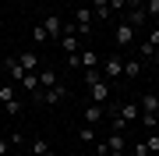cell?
Listing matches in <instances>:
<instances>
[{
	"mask_svg": "<svg viewBox=\"0 0 159 156\" xmlns=\"http://www.w3.org/2000/svg\"><path fill=\"white\" fill-rule=\"evenodd\" d=\"M32 99H35V103H50V106H57V103H64V99H67V89H64L60 82H57L53 89H39V92H35Z\"/></svg>",
	"mask_w": 159,
	"mask_h": 156,
	"instance_id": "cell-1",
	"label": "cell"
},
{
	"mask_svg": "<svg viewBox=\"0 0 159 156\" xmlns=\"http://www.w3.org/2000/svg\"><path fill=\"white\" fill-rule=\"evenodd\" d=\"M134 32H138L134 25H127L124 18H120V21H117V29H113V43H117L120 50H127L131 43H134Z\"/></svg>",
	"mask_w": 159,
	"mask_h": 156,
	"instance_id": "cell-2",
	"label": "cell"
},
{
	"mask_svg": "<svg viewBox=\"0 0 159 156\" xmlns=\"http://www.w3.org/2000/svg\"><path fill=\"white\" fill-rule=\"evenodd\" d=\"M0 110L4 114H21V103L14 99V85H0Z\"/></svg>",
	"mask_w": 159,
	"mask_h": 156,
	"instance_id": "cell-3",
	"label": "cell"
},
{
	"mask_svg": "<svg viewBox=\"0 0 159 156\" xmlns=\"http://www.w3.org/2000/svg\"><path fill=\"white\" fill-rule=\"evenodd\" d=\"M99 71H102V78H106V82H110V78H124V60H120L117 53H110V57L102 60Z\"/></svg>",
	"mask_w": 159,
	"mask_h": 156,
	"instance_id": "cell-4",
	"label": "cell"
},
{
	"mask_svg": "<svg viewBox=\"0 0 159 156\" xmlns=\"http://www.w3.org/2000/svg\"><path fill=\"white\" fill-rule=\"evenodd\" d=\"M113 114H117V117H124L127 124H134L138 117H142V106H138V103H127V99H124V103H117V106H113Z\"/></svg>",
	"mask_w": 159,
	"mask_h": 156,
	"instance_id": "cell-5",
	"label": "cell"
},
{
	"mask_svg": "<svg viewBox=\"0 0 159 156\" xmlns=\"http://www.w3.org/2000/svg\"><path fill=\"white\" fill-rule=\"evenodd\" d=\"M43 29H46L50 39H60V35H64V18L60 14H46L43 18Z\"/></svg>",
	"mask_w": 159,
	"mask_h": 156,
	"instance_id": "cell-6",
	"label": "cell"
},
{
	"mask_svg": "<svg viewBox=\"0 0 159 156\" xmlns=\"http://www.w3.org/2000/svg\"><path fill=\"white\" fill-rule=\"evenodd\" d=\"M4 71H7V78H14V85H21V78L29 75V71L18 64V57H4Z\"/></svg>",
	"mask_w": 159,
	"mask_h": 156,
	"instance_id": "cell-7",
	"label": "cell"
},
{
	"mask_svg": "<svg viewBox=\"0 0 159 156\" xmlns=\"http://www.w3.org/2000/svg\"><path fill=\"white\" fill-rule=\"evenodd\" d=\"M102 145H106V156H127V145H124V135H110V139L106 142H102Z\"/></svg>",
	"mask_w": 159,
	"mask_h": 156,
	"instance_id": "cell-8",
	"label": "cell"
},
{
	"mask_svg": "<svg viewBox=\"0 0 159 156\" xmlns=\"http://www.w3.org/2000/svg\"><path fill=\"white\" fill-rule=\"evenodd\" d=\"M74 68H99V53L96 50H78V57H74Z\"/></svg>",
	"mask_w": 159,
	"mask_h": 156,
	"instance_id": "cell-9",
	"label": "cell"
},
{
	"mask_svg": "<svg viewBox=\"0 0 159 156\" xmlns=\"http://www.w3.org/2000/svg\"><path fill=\"white\" fill-rule=\"evenodd\" d=\"M92 103H106V99H110V82L106 78H99V82H92Z\"/></svg>",
	"mask_w": 159,
	"mask_h": 156,
	"instance_id": "cell-10",
	"label": "cell"
},
{
	"mask_svg": "<svg viewBox=\"0 0 159 156\" xmlns=\"http://www.w3.org/2000/svg\"><path fill=\"white\" fill-rule=\"evenodd\" d=\"M18 64H21L25 71H39V68H43V60H39V53H35V50H25V53H18Z\"/></svg>",
	"mask_w": 159,
	"mask_h": 156,
	"instance_id": "cell-11",
	"label": "cell"
},
{
	"mask_svg": "<svg viewBox=\"0 0 159 156\" xmlns=\"http://www.w3.org/2000/svg\"><path fill=\"white\" fill-rule=\"evenodd\" d=\"M57 43H60V50L67 53V57H71V53H78V50H81V39H78L74 32H64V35H60Z\"/></svg>",
	"mask_w": 159,
	"mask_h": 156,
	"instance_id": "cell-12",
	"label": "cell"
},
{
	"mask_svg": "<svg viewBox=\"0 0 159 156\" xmlns=\"http://www.w3.org/2000/svg\"><path fill=\"white\" fill-rule=\"evenodd\" d=\"M124 21H127V25H134V29H142V25L148 21V14H145V7H131V11L124 14Z\"/></svg>",
	"mask_w": 159,
	"mask_h": 156,
	"instance_id": "cell-13",
	"label": "cell"
},
{
	"mask_svg": "<svg viewBox=\"0 0 159 156\" xmlns=\"http://www.w3.org/2000/svg\"><path fill=\"white\" fill-rule=\"evenodd\" d=\"M102 114H106V110H102V103H89V106H85V124L96 128V124L102 121Z\"/></svg>",
	"mask_w": 159,
	"mask_h": 156,
	"instance_id": "cell-14",
	"label": "cell"
},
{
	"mask_svg": "<svg viewBox=\"0 0 159 156\" xmlns=\"http://www.w3.org/2000/svg\"><path fill=\"white\" fill-rule=\"evenodd\" d=\"M92 18H99V21H110V0H92Z\"/></svg>",
	"mask_w": 159,
	"mask_h": 156,
	"instance_id": "cell-15",
	"label": "cell"
},
{
	"mask_svg": "<svg viewBox=\"0 0 159 156\" xmlns=\"http://www.w3.org/2000/svg\"><path fill=\"white\" fill-rule=\"evenodd\" d=\"M138 106H142V114H159V96L156 92H145Z\"/></svg>",
	"mask_w": 159,
	"mask_h": 156,
	"instance_id": "cell-16",
	"label": "cell"
},
{
	"mask_svg": "<svg viewBox=\"0 0 159 156\" xmlns=\"http://www.w3.org/2000/svg\"><path fill=\"white\" fill-rule=\"evenodd\" d=\"M35 75H39V85L43 89H53V85H57V71H53V68H39Z\"/></svg>",
	"mask_w": 159,
	"mask_h": 156,
	"instance_id": "cell-17",
	"label": "cell"
},
{
	"mask_svg": "<svg viewBox=\"0 0 159 156\" xmlns=\"http://www.w3.org/2000/svg\"><path fill=\"white\" fill-rule=\"evenodd\" d=\"M138 75H142V60H134V57L124 60V78H138Z\"/></svg>",
	"mask_w": 159,
	"mask_h": 156,
	"instance_id": "cell-18",
	"label": "cell"
},
{
	"mask_svg": "<svg viewBox=\"0 0 159 156\" xmlns=\"http://www.w3.org/2000/svg\"><path fill=\"white\" fill-rule=\"evenodd\" d=\"M32 156H53L50 142H46V139H35V142H32Z\"/></svg>",
	"mask_w": 159,
	"mask_h": 156,
	"instance_id": "cell-19",
	"label": "cell"
},
{
	"mask_svg": "<svg viewBox=\"0 0 159 156\" xmlns=\"http://www.w3.org/2000/svg\"><path fill=\"white\" fill-rule=\"evenodd\" d=\"M78 139L85 142V145H96V139H99V135H96V128H92V124H85V128H81V135H78Z\"/></svg>",
	"mask_w": 159,
	"mask_h": 156,
	"instance_id": "cell-20",
	"label": "cell"
},
{
	"mask_svg": "<svg viewBox=\"0 0 159 156\" xmlns=\"http://www.w3.org/2000/svg\"><path fill=\"white\" fill-rule=\"evenodd\" d=\"M46 39H50V35H46V29H43V21H39V25H32V43H35V46H43Z\"/></svg>",
	"mask_w": 159,
	"mask_h": 156,
	"instance_id": "cell-21",
	"label": "cell"
},
{
	"mask_svg": "<svg viewBox=\"0 0 159 156\" xmlns=\"http://www.w3.org/2000/svg\"><path fill=\"white\" fill-rule=\"evenodd\" d=\"M142 124L148 128V131H156L159 128V114H142Z\"/></svg>",
	"mask_w": 159,
	"mask_h": 156,
	"instance_id": "cell-22",
	"label": "cell"
},
{
	"mask_svg": "<svg viewBox=\"0 0 159 156\" xmlns=\"http://www.w3.org/2000/svg\"><path fill=\"white\" fill-rule=\"evenodd\" d=\"M142 7H145V14H148V18H159V0H145Z\"/></svg>",
	"mask_w": 159,
	"mask_h": 156,
	"instance_id": "cell-23",
	"label": "cell"
},
{
	"mask_svg": "<svg viewBox=\"0 0 159 156\" xmlns=\"http://www.w3.org/2000/svg\"><path fill=\"white\" fill-rule=\"evenodd\" d=\"M145 145H148V153H159V135L152 131V135H148V139H145Z\"/></svg>",
	"mask_w": 159,
	"mask_h": 156,
	"instance_id": "cell-24",
	"label": "cell"
},
{
	"mask_svg": "<svg viewBox=\"0 0 159 156\" xmlns=\"http://www.w3.org/2000/svg\"><path fill=\"white\" fill-rule=\"evenodd\" d=\"M134 156H152V153H148V145H145V139L134 142Z\"/></svg>",
	"mask_w": 159,
	"mask_h": 156,
	"instance_id": "cell-25",
	"label": "cell"
},
{
	"mask_svg": "<svg viewBox=\"0 0 159 156\" xmlns=\"http://www.w3.org/2000/svg\"><path fill=\"white\" fill-rule=\"evenodd\" d=\"M117 11H127L124 0H110V14H117Z\"/></svg>",
	"mask_w": 159,
	"mask_h": 156,
	"instance_id": "cell-26",
	"label": "cell"
},
{
	"mask_svg": "<svg viewBox=\"0 0 159 156\" xmlns=\"http://www.w3.org/2000/svg\"><path fill=\"white\" fill-rule=\"evenodd\" d=\"M145 43H148V46H156V50H159V29H152V32H148V39H145Z\"/></svg>",
	"mask_w": 159,
	"mask_h": 156,
	"instance_id": "cell-27",
	"label": "cell"
},
{
	"mask_svg": "<svg viewBox=\"0 0 159 156\" xmlns=\"http://www.w3.org/2000/svg\"><path fill=\"white\" fill-rule=\"evenodd\" d=\"M0 156H11V142L7 139H0Z\"/></svg>",
	"mask_w": 159,
	"mask_h": 156,
	"instance_id": "cell-28",
	"label": "cell"
},
{
	"mask_svg": "<svg viewBox=\"0 0 159 156\" xmlns=\"http://www.w3.org/2000/svg\"><path fill=\"white\" fill-rule=\"evenodd\" d=\"M124 4H127V11H131V7H142L145 0H124Z\"/></svg>",
	"mask_w": 159,
	"mask_h": 156,
	"instance_id": "cell-29",
	"label": "cell"
},
{
	"mask_svg": "<svg viewBox=\"0 0 159 156\" xmlns=\"http://www.w3.org/2000/svg\"><path fill=\"white\" fill-rule=\"evenodd\" d=\"M11 156H32V153H25V149H21V145H18V149H14Z\"/></svg>",
	"mask_w": 159,
	"mask_h": 156,
	"instance_id": "cell-30",
	"label": "cell"
},
{
	"mask_svg": "<svg viewBox=\"0 0 159 156\" xmlns=\"http://www.w3.org/2000/svg\"><path fill=\"white\" fill-rule=\"evenodd\" d=\"M152 64H156V71H159V50H156V53H152Z\"/></svg>",
	"mask_w": 159,
	"mask_h": 156,
	"instance_id": "cell-31",
	"label": "cell"
},
{
	"mask_svg": "<svg viewBox=\"0 0 159 156\" xmlns=\"http://www.w3.org/2000/svg\"><path fill=\"white\" fill-rule=\"evenodd\" d=\"M156 78H159V75H156Z\"/></svg>",
	"mask_w": 159,
	"mask_h": 156,
	"instance_id": "cell-32",
	"label": "cell"
}]
</instances>
